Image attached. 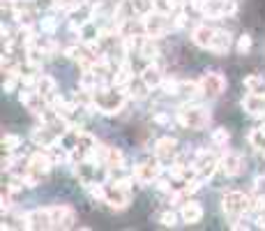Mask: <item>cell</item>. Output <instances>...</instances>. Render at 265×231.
<instances>
[{"mask_svg":"<svg viewBox=\"0 0 265 231\" xmlns=\"http://www.w3.org/2000/svg\"><path fill=\"white\" fill-rule=\"evenodd\" d=\"M131 178H118V181L104 183V204L113 211H122L131 204Z\"/></svg>","mask_w":265,"mask_h":231,"instance_id":"cell-1","label":"cell"},{"mask_svg":"<svg viewBox=\"0 0 265 231\" xmlns=\"http://www.w3.org/2000/svg\"><path fill=\"white\" fill-rule=\"evenodd\" d=\"M127 95L122 93V88H115V85H104V88H97L95 91V109L104 115H113L118 111L125 109Z\"/></svg>","mask_w":265,"mask_h":231,"instance_id":"cell-2","label":"cell"},{"mask_svg":"<svg viewBox=\"0 0 265 231\" xmlns=\"http://www.w3.org/2000/svg\"><path fill=\"white\" fill-rule=\"evenodd\" d=\"M175 121H178V125L185 127V130H203L210 123V111L198 104H185L178 109Z\"/></svg>","mask_w":265,"mask_h":231,"instance_id":"cell-3","label":"cell"},{"mask_svg":"<svg viewBox=\"0 0 265 231\" xmlns=\"http://www.w3.org/2000/svg\"><path fill=\"white\" fill-rule=\"evenodd\" d=\"M251 208V196L242 194V192H226L221 199V211L230 217V220H240L247 215Z\"/></svg>","mask_w":265,"mask_h":231,"instance_id":"cell-4","label":"cell"},{"mask_svg":"<svg viewBox=\"0 0 265 231\" xmlns=\"http://www.w3.org/2000/svg\"><path fill=\"white\" fill-rule=\"evenodd\" d=\"M191 166H194L196 176L205 181V178H210L215 171H219V157L212 151H208V148H198V151L194 153V157H191Z\"/></svg>","mask_w":265,"mask_h":231,"instance_id":"cell-5","label":"cell"},{"mask_svg":"<svg viewBox=\"0 0 265 231\" xmlns=\"http://www.w3.org/2000/svg\"><path fill=\"white\" fill-rule=\"evenodd\" d=\"M161 162L157 160H148V162H141V164L134 166V181L139 185H155V181L161 176Z\"/></svg>","mask_w":265,"mask_h":231,"instance_id":"cell-6","label":"cell"},{"mask_svg":"<svg viewBox=\"0 0 265 231\" xmlns=\"http://www.w3.org/2000/svg\"><path fill=\"white\" fill-rule=\"evenodd\" d=\"M143 25H145V35L159 40V37H164L166 33L171 31L173 21H169V16H166V14H159V12H150L148 16H143Z\"/></svg>","mask_w":265,"mask_h":231,"instance_id":"cell-7","label":"cell"},{"mask_svg":"<svg viewBox=\"0 0 265 231\" xmlns=\"http://www.w3.org/2000/svg\"><path fill=\"white\" fill-rule=\"evenodd\" d=\"M238 3L235 0H205V5L201 7V14L205 19H224V16L235 14Z\"/></svg>","mask_w":265,"mask_h":231,"instance_id":"cell-8","label":"cell"},{"mask_svg":"<svg viewBox=\"0 0 265 231\" xmlns=\"http://www.w3.org/2000/svg\"><path fill=\"white\" fill-rule=\"evenodd\" d=\"M201 83V95L205 97H219L221 93L226 91V79L219 74V72H208L198 79Z\"/></svg>","mask_w":265,"mask_h":231,"instance_id":"cell-9","label":"cell"},{"mask_svg":"<svg viewBox=\"0 0 265 231\" xmlns=\"http://www.w3.org/2000/svg\"><path fill=\"white\" fill-rule=\"evenodd\" d=\"M178 155H180V151H178V141H175L173 136H161V139L155 143V157L164 166L173 164Z\"/></svg>","mask_w":265,"mask_h":231,"instance_id":"cell-10","label":"cell"},{"mask_svg":"<svg viewBox=\"0 0 265 231\" xmlns=\"http://www.w3.org/2000/svg\"><path fill=\"white\" fill-rule=\"evenodd\" d=\"M19 100H21V104H23L25 109L30 111V113H35V115H42V111L49 106V100H46V97H42L37 91H28V88H21Z\"/></svg>","mask_w":265,"mask_h":231,"instance_id":"cell-11","label":"cell"},{"mask_svg":"<svg viewBox=\"0 0 265 231\" xmlns=\"http://www.w3.org/2000/svg\"><path fill=\"white\" fill-rule=\"evenodd\" d=\"M76 222V213L70 206H51V229H70Z\"/></svg>","mask_w":265,"mask_h":231,"instance_id":"cell-12","label":"cell"},{"mask_svg":"<svg viewBox=\"0 0 265 231\" xmlns=\"http://www.w3.org/2000/svg\"><path fill=\"white\" fill-rule=\"evenodd\" d=\"M25 229H51V206L25 213Z\"/></svg>","mask_w":265,"mask_h":231,"instance_id":"cell-13","label":"cell"},{"mask_svg":"<svg viewBox=\"0 0 265 231\" xmlns=\"http://www.w3.org/2000/svg\"><path fill=\"white\" fill-rule=\"evenodd\" d=\"M242 109L249 115L263 118L265 115V91L263 93H247V95L242 97Z\"/></svg>","mask_w":265,"mask_h":231,"instance_id":"cell-14","label":"cell"},{"mask_svg":"<svg viewBox=\"0 0 265 231\" xmlns=\"http://www.w3.org/2000/svg\"><path fill=\"white\" fill-rule=\"evenodd\" d=\"M28 166H30L32 171H37L40 176H44V174H49L51 169H53V157H51V153L46 151H37V153H32L30 157H28Z\"/></svg>","mask_w":265,"mask_h":231,"instance_id":"cell-15","label":"cell"},{"mask_svg":"<svg viewBox=\"0 0 265 231\" xmlns=\"http://www.w3.org/2000/svg\"><path fill=\"white\" fill-rule=\"evenodd\" d=\"M131 81H134V67H131V61L127 58V61H122L120 65H115L113 83H111V85H115V88H122V91H125Z\"/></svg>","mask_w":265,"mask_h":231,"instance_id":"cell-16","label":"cell"},{"mask_svg":"<svg viewBox=\"0 0 265 231\" xmlns=\"http://www.w3.org/2000/svg\"><path fill=\"white\" fill-rule=\"evenodd\" d=\"M219 171L224 176H238V174L245 171V160L240 155H235V153H226L219 160Z\"/></svg>","mask_w":265,"mask_h":231,"instance_id":"cell-17","label":"cell"},{"mask_svg":"<svg viewBox=\"0 0 265 231\" xmlns=\"http://www.w3.org/2000/svg\"><path fill=\"white\" fill-rule=\"evenodd\" d=\"M141 79L150 85V91H152V88H159L161 81H164V70H161V65L157 61H152V63H148V65L143 67Z\"/></svg>","mask_w":265,"mask_h":231,"instance_id":"cell-18","label":"cell"},{"mask_svg":"<svg viewBox=\"0 0 265 231\" xmlns=\"http://www.w3.org/2000/svg\"><path fill=\"white\" fill-rule=\"evenodd\" d=\"M180 220L185 222V224H198V222L203 220V208H201V204H196V201H185L180 206Z\"/></svg>","mask_w":265,"mask_h":231,"instance_id":"cell-19","label":"cell"},{"mask_svg":"<svg viewBox=\"0 0 265 231\" xmlns=\"http://www.w3.org/2000/svg\"><path fill=\"white\" fill-rule=\"evenodd\" d=\"M215 31H217V28H210L208 23H201V25H196L194 31H191V40H194L196 46L208 49L210 42H212V37H215Z\"/></svg>","mask_w":265,"mask_h":231,"instance_id":"cell-20","label":"cell"},{"mask_svg":"<svg viewBox=\"0 0 265 231\" xmlns=\"http://www.w3.org/2000/svg\"><path fill=\"white\" fill-rule=\"evenodd\" d=\"M230 44H233V37H230V33L226 31H215V37H212L210 46H208V51H212V53L217 55H224L226 51L230 49Z\"/></svg>","mask_w":265,"mask_h":231,"instance_id":"cell-21","label":"cell"},{"mask_svg":"<svg viewBox=\"0 0 265 231\" xmlns=\"http://www.w3.org/2000/svg\"><path fill=\"white\" fill-rule=\"evenodd\" d=\"M134 16H139L134 10V3H131V0H120V5L115 7V12H113V23L120 25V23H125V21L134 19Z\"/></svg>","mask_w":265,"mask_h":231,"instance_id":"cell-22","label":"cell"},{"mask_svg":"<svg viewBox=\"0 0 265 231\" xmlns=\"http://www.w3.org/2000/svg\"><path fill=\"white\" fill-rule=\"evenodd\" d=\"M136 53H139L143 61H148V63L157 61V55H159V46H157L155 37H148V35H145L143 40H141V46H139V51H136Z\"/></svg>","mask_w":265,"mask_h":231,"instance_id":"cell-23","label":"cell"},{"mask_svg":"<svg viewBox=\"0 0 265 231\" xmlns=\"http://www.w3.org/2000/svg\"><path fill=\"white\" fill-rule=\"evenodd\" d=\"M37 93H40L42 97H46V100H49V104H51V100L58 95V91H55V81L51 79V76L40 74V81H37Z\"/></svg>","mask_w":265,"mask_h":231,"instance_id":"cell-24","label":"cell"},{"mask_svg":"<svg viewBox=\"0 0 265 231\" xmlns=\"http://www.w3.org/2000/svg\"><path fill=\"white\" fill-rule=\"evenodd\" d=\"M249 143H251V148L265 153V125H258L249 132Z\"/></svg>","mask_w":265,"mask_h":231,"instance_id":"cell-25","label":"cell"},{"mask_svg":"<svg viewBox=\"0 0 265 231\" xmlns=\"http://www.w3.org/2000/svg\"><path fill=\"white\" fill-rule=\"evenodd\" d=\"M245 88H247V93H263L265 91V81H263V76H258V74H249V76H245Z\"/></svg>","mask_w":265,"mask_h":231,"instance_id":"cell-26","label":"cell"},{"mask_svg":"<svg viewBox=\"0 0 265 231\" xmlns=\"http://www.w3.org/2000/svg\"><path fill=\"white\" fill-rule=\"evenodd\" d=\"M83 5H85V0H53V7H58L60 12H70V14Z\"/></svg>","mask_w":265,"mask_h":231,"instance_id":"cell-27","label":"cell"},{"mask_svg":"<svg viewBox=\"0 0 265 231\" xmlns=\"http://www.w3.org/2000/svg\"><path fill=\"white\" fill-rule=\"evenodd\" d=\"M198 93H201V83H198V81H180V95L196 97Z\"/></svg>","mask_w":265,"mask_h":231,"instance_id":"cell-28","label":"cell"},{"mask_svg":"<svg viewBox=\"0 0 265 231\" xmlns=\"http://www.w3.org/2000/svg\"><path fill=\"white\" fill-rule=\"evenodd\" d=\"M131 3L139 16H148L150 12H155V0H131Z\"/></svg>","mask_w":265,"mask_h":231,"instance_id":"cell-29","label":"cell"},{"mask_svg":"<svg viewBox=\"0 0 265 231\" xmlns=\"http://www.w3.org/2000/svg\"><path fill=\"white\" fill-rule=\"evenodd\" d=\"M212 146H217V148H226V143H228V139H230V134H228V130H224V127H219V130H215L212 132Z\"/></svg>","mask_w":265,"mask_h":231,"instance_id":"cell-30","label":"cell"},{"mask_svg":"<svg viewBox=\"0 0 265 231\" xmlns=\"http://www.w3.org/2000/svg\"><path fill=\"white\" fill-rule=\"evenodd\" d=\"M159 88L166 93V95H180V81L178 79H166L164 76V81H161Z\"/></svg>","mask_w":265,"mask_h":231,"instance_id":"cell-31","label":"cell"},{"mask_svg":"<svg viewBox=\"0 0 265 231\" xmlns=\"http://www.w3.org/2000/svg\"><path fill=\"white\" fill-rule=\"evenodd\" d=\"M21 146V139L16 134H5L3 136V151L5 153H16V148Z\"/></svg>","mask_w":265,"mask_h":231,"instance_id":"cell-32","label":"cell"},{"mask_svg":"<svg viewBox=\"0 0 265 231\" xmlns=\"http://www.w3.org/2000/svg\"><path fill=\"white\" fill-rule=\"evenodd\" d=\"M37 81H40V74H35V72L21 74V88H28V91H37Z\"/></svg>","mask_w":265,"mask_h":231,"instance_id":"cell-33","label":"cell"},{"mask_svg":"<svg viewBox=\"0 0 265 231\" xmlns=\"http://www.w3.org/2000/svg\"><path fill=\"white\" fill-rule=\"evenodd\" d=\"M178 10V5H175L173 0H155V12H159V14H166L169 16L171 12Z\"/></svg>","mask_w":265,"mask_h":231,"instance_id":"cell-34","label":"cell"},{"mask_svg":"<svg viewBox=\"0 0 265 231\" xmlns=\"http://www.w3.org/2000/svg\"><path fill=\"white\" fill-rule=\"evenodd\" d=\"M40 28H42V33H53L58 28V19L55 16H44L40 21Z\"/></svg>","mask_w":265,"mask_h":231,"instance_id":"cell-35","label":"cell"},{"mask_svg":"<svg viewBox=\"0 0 265 231\" xmlns=\"http://www.w3.org/2000/svg\"><path fill=\"white\" fill-rule=\"evenodd\" d=\"M159 222L164 226H175V224H178V215H175L173 211H166V213H161V215H159Z\"/></svg>","mask_w":265,"mask_h":231,"instance_id":"cell-36","label":"cell"},{"mask_svg":"<svg viewBox=\"0 0 265 231\" xmlns=\"http://www.w3.org/2000/svg\"><path fill=\"white\" fill-rule=\"evenodd\" d=\"M249 49H251V37L249 35H242L240 40H238V53H247Z\"/></svg>","mask_w":265,"mask_h":231,"instance_id":"cell-37","label":"cell"},{"mask_svg":"<svg viewBox=\"0 0 265 231\" xmlns=\"http://www.w3.org/2000/svg\"><path fill=\"white\" fill-rule=\"evenodd\" d=\"M254 194H258L265 199V176H258L254 181Z\"/></svg>","mask_w":265,"mask_h":231,"instance_id":"cell-38","label":"cell"},{"mask_svg":"<svg viewBox=\"0 0 265 231\" xmlns=\"http://www.w3.org/2000/svg\"><path fill=\"white\" fill-rule=\"evenodd\" d=\"M185 25H187V14L185 12H178L173 16V28H185Z\"/></svg>","mask_w":265,"mask_h":231,"instance_id":"cell-39","label":"cell"},{"mask_svg":"<svg viewBox=\"0 0 265 231\" xmlns=\"http://www.w3.org/2000/svg\"><path fill=\"white\" fill-rule=\"evenodd\" d=\"M187 5L191 7V10H196V12H201V7L205 5V0H189V3H187Z\"/></svg>","mask_w":265,"mask_h":231,"instance_id":"cell-40","label":"cell"},{"mask_svg":"<svg viewBox=\"0 0 265 231\" xmlns=\"http://www.w3.org/2000/svg\"><path fill=\"white\" fill-rule=\"evenodd\" d=\"M152 121H155V123H161V125H166V123H169V115H166V113H155V115H152Z\"/></svg>","mask_w":265,"mask_h":231,"instance_id":"cell-41","label":"cell"},{"mask_svg":"<svg viewBox=\"0 0 265 231\" xmlns=\"http://www.w3.org/2000/svg\"><path fill=\"white\" fill-rule=\"evenodd\" d=\"M258 226H265V211L258 213Z\"/></svg>","mask_w":265,"mask_h":231,"instance_id":"cell-42","label":"cell"},{"mask_svg":"<svg viewBox=\"0 0 265 231\" xmlns=\"http://www.w3.org/2000/svg\"><path fill=\"white\" fill-rule=\"evenodd\" d=\"M263 155H265V153H263Z\"/></svg>","mask_w":265,"mask_h":231,"instance_id":"cell-43","label":"cell"}]
</instances>
